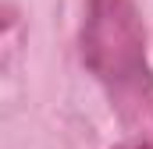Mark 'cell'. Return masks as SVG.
I'll return each instance as SVG.
<instances>
[{
    "label": "cell",
    "mask_w": 153,
    "mask_h": 149,
    "mask_svg": "<svg viewBox=\"0 0 153 149\" xmlns=\"http://www.w3.org/2000/svg\"><path fill=\"white\" fill-rule=\"evenodd\" d=\"M117 149H153V128L143 139H132V142H125V146H117Z\"/></svg>",
    "instance_id": "obj_2"
},
{
    "label": "cell",
    "mask_w": 153,
    "mask_h": 149,
    "mask_svg": "<svg viewBox=\"0 0 153 149\" xmlns=\"http://www.w3.org/2000/svg\"><path fill=\"white\" fill-rule=\"evenodd\" d=\"M82 57L121 107L150 96L146 36L135 0H89L82 25Z\"/></svg>",
    "instance_id": "obj_1"
}]
</instances>
